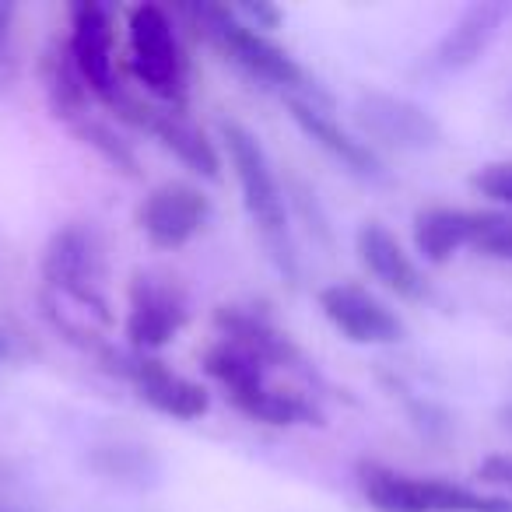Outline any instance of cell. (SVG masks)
<instances>
[{"label": "cell", "mask_w": 512, "mask_h": 512, "mask_svg": "<svg viewBox=\"0 0 512 512\" xmlns=\"http://www.w3.org/2000/svg\"><path fill=\"white\" fill-rule=\"evenodd\" d=\"M221 141H225L228 162H232L235 183L242 193V207H246L249 221L264 239V249L271 256V264L288 285H299V253H295L292 239V221H288V197L281 186L278 172L271 165V155L260 144V137L249 127L235 120L221 123Z\"/></svg>", "instance_id": "1"}, {"label": "cell", "mask_w": 512, "mask_h": 512, "mask_svg": "<svg viewBox=\"0 0 512 512\" xmlns=\"http://www.w3.org/2000/svg\"><path fill=\"white\" fill-rule=\"evenodd\" d=\"M190 25L197 29V36H204L214 50L225 60H232L242 74H249L253 81L267 88H281L285 95H299V99H313L330 106L327 92L309 78V71L271 36L249 29L235 18L232 4H214V0H197V4H186L179 8Z\"/></svg>", "instance_id": "2"}, {"label": "cell", "mask_w": 512, "mask_h": 512, "mask_svg": "<svg viewBox=\"0 0 512 512\" xmlns=\"http://www.w3.org/2000/svg\"><path fill=\"white\" fill-rule=\"evenodd\" d=\"M43 281L60 302L78 306L85 320H95L99 327L113 323L106 288V253H102V239L92 225L71 221L50 235L43 249Z\"/></svg>", "instance_id": "3"}, {"label": "cell", "mask_w": 512, "mask_h": 512, "mask_svg": "<svg viewBox=\"0 0 512 512\" xmlns=\"http://www.w3.org/2000/svg\"><path fill=\"white\" fill-rule=\"evenodd\" d=\"M358 484L376 512H512V498L498 491H474L442 477L404 474L383 463H362Z\"/></svg>", "instance_id": "4"}, {"label": "cell", "mask_w": 512, "mask_h": 512, "mask_svg": "<svg viewBox=\"0 0 512 512\" xmlns=\"http://www.w3.org/2000/svg\"><path fill=\"white\" fill-rule=\"evenodd\" d=\"M127 50L134 78L169 109H183L186 95H190V60H186L169 11L158 4L130 8Z\"/></svg>", "instance_id": "5"}, {"label": "cell", "mask_w": 512, "mask_h": 512, "mask_svg": "<svg viewBox=\"0 0 512 512\" xmlns=\"http://www.w3.org/2000/svg\"><path fill=\"white\" fill-rule=\"evenodd\" d=\"M99 358L113 376L127 379L137 390V397L148 407H155L158 414H169L176 421H197L211 411V397L204 386L172 372L162 358L141 355L130 348H109V344L99 348Z\"/></svg>", "instance_id": "6"}, {"label": "cell", "mask_w": 512, "mask_h": 512, "mask_svg": "<svg viewBox=\"0 0 512 512\" xmlns=\"http://www.w3.org/2000/svg\"><path fill=\"white\" fill-rule=\"evenodd\" d=\"M127 302V344L130 351H141V355H151V351H162L165 344H172L190 320L186 292L162 274H134L127 288Z\"/></svg>", "instance_id": "7"}, {"label": "cell", "mask_w": 512, "mask_h": 512, "mask_svg": "<svg viewBox=\"0 0 512 512\" xmlns=\"http://www.w3.org/2000/svg\"><path fill=\"white\" fill-rule=\"evenodd\" d=\"M355 123L369 141L397 151H435L442 144V123L425 106L404 95L369 88L355 99Z\"/></svg>", "instance_id": "8"}, {"label": "cell", "mask_w": 512, "mask_h": 512, "mask_svg": "<svg viewBox=\"0 0 512 512\" xmlns=\"http://www.w3.org/2000/svg\"><path fill=\"white\" fill-rule=\"evenodd\" d=\"M67 50L78 67L85 88L109 109L123 99V85L116 78L113 57V11L99 0H78L71 4V39Z\"/></svg>", "instance_id": "9"}, {"label": "cell", "mask_w": 512, "mask_h": 512, "mask_svg": "<svg viewBox=\"0 0 512 512\" xmlns=\"http://www.w3.org/2000/svg\"><path fill=\"white\" fill-rule=\"evenodd\" d=\"M207 218H211L207 193L183 179L155 186L137 207V228L155 249H183L204 232Z\"/></svg>", "instance_id": "10"}, {"label": "cell", "mask_w": 512, "mask_h": 512, "mask_svg": "<svg viewBox=\"0 0 512 512\" xmlns=\"http://www.w3.org/2000/svg\"><path fill=\"white\" fill-rule=\"evenodd\" d=\"M116 116L127 123H134L137 130H148L165 151L179 158L190 172L204 179H218L221 176V155L207 134L183 113V109H158V106H148V102L134 99V95L123 92V99L116 102Z\"/></svg>", "instance_id": "11"}, {"label": "cell", "mask_w": 512, "mask_h": 512, "mask_svg": "<svg viewBox=\"0 0 512 512\" xmlns=\"http://www.w3.org/2000/svg\"><path fill=\"white\" fill-rule=\"evenodd\" d=\"M320 309L348 341L355 344H397L404 341V320L369 288L337 281L320 292Z\"/></svg>", "instance_id": "12"}, {"label": "cell", "mask_w": 512, "mask_h": 512, "mask_svg": "<svg viewBox=\"0 0 512 512\" xmlns=\"http://www.w3.org/2000/svg\"><path fill=\"white\" fill-rule=\"evenodd\" d=\"M285 106H288V116L295 120V127H299L316 148H323L330 158H337L348 172H355V176H362V179H372V183L386 176V165H383V158L376 155V148H372L369 141H362V137H355L351 130H344L341 123L330 116V109L323 106V102L285 95Z\"/></svg>", "instance_id": "13"}, {"label": "cell", "mask_w": 512, "mask_h": 512, "mask_svg": "<svg viewBox=\"0 0 512 512\" xmlns=\"http://www.w3.org/2000/svg\"><path fill=\"white\" fill-rule=\"evenodd\" d=\"M214 330L221 334V341L235 344V348L249 351L253 358L271 369V365H281V369H292L306 379H316L313 365L306 362L295 341L285 334V330L274 327L267 316L253 313V309H242V306H218L214 309Z\"/></svg>", "instance_id": "14"}, {"label": "cell", "mask_w": 512, "mask_h": 512, "mask_svg": "<svg viewBox=\"0 0 512 512\" xmlns=\"http://www.w3.org/2000/svg\"><path fill=\"white\" fill-rule=\"evenodd\" d=\"M509 11L512 8L502 4V0H477V4L463 8L460 18L446 29V36L435 43V50H432L435 71L463 74L474 64H481L484 53H488L491 43H495V36L502 32Z\"/></svg>", "instance_id": "15"}, {"label": "cell", "mask_w": 512, "mask_h": 512, "mask_svg": "<svg viewBox=\"0 0 512 512\" xmlns=\"http://www.w3.org/2000/svg\"><path fill=\"white\" fill-rule=\"evenodd\" d=\"M355 249H358V260L365 264V271H369L383 288H390L397 299L414 302L428 292L421 267L414 264L411 253L400 246V239L383 225V221H365L355 235Z\"/></svg>", "instance_id": "16"}, {"label": "cell", "mask_w": 512, "mask_h": 512, "mask_svg": "<svg viewBox=\"0 0 512 512\" xmlns=\"http://www.w3.org/2000/svg\"><path fill=\"white\" fill-rule=\"evenodd\" d=\"M474 239V211L463 207H425L414 214V246L421 260L432 267H446L460 249Z\"/></svg>", "instance_id": "17"}, {"label": "cell", "mask_w": 512, "mask_h": 512, "mask_svg": "<svg viewBox=\"0 0 512 512\" xmlns=\"http://www.w3.org/2000/svg\"><path fill=\"white\" fill-rule=\"evenodd\" d=\"M39 78H43V88H46V102H50L53 116L64 123H78L88 116V88L81 81L78 67L71 60V50L67 43H57L53 39L50 46L43 50V60H39Z\"/></svg>", "instance_id": "18"}, {"label": "cell", "mask_w": 512, "mask_h": 512, "mask_svg": "<svg viewBox=\"0 0 512 512\" xmlns=\"http://www.w3.org/2000/svg\"><path fill=\"white\" fill-rule=\"evenodd\" d=\"M204 372L225 390L232 407L242 404L246 397H253V393H260L264 386H271L267 383V365L228 341H218L214 348H207Z\"/></svg>", "instance_id": "19"}, {"label": "cell", "mask_w": 512, "mask_h": 512, "mask_svg": "<svg viewBox=\"0 0 512 512\" xmlns=\"http://www.w3.org/2000/svg\"><path fill=\"white\" fill-rule=\"evenodd\" d=\"M71 130L78 134V141L85 144V148H92L95 155H99L102 162H106L113 172H123L127 179H137V176H141V165H137L134 148H130V144L123 141V137L116 134V130L109 127V123L85 116V120L71 123Z\"/></svg>", "instance_id": "20"}, {"label": "cell", "mask_w": 512, "mask_h": 512, "mask_svg": "<svg viewBox=\"0 0 512 512\" xmlns=\"http://www.w3.org/2000/svg\"><path fill=\"white\" fill-rule=\"evenodd\" d=\"M92 467L102 477H113V481L120 477V481H137V484H144L148 477L158 474V463L141 446H99L92 453Z\"/></svg>", "instance_id": "21"}, {"label": "cell", "mask_w": 512, "mask_h": 512, "mask_svg": "<svg viewBox=\"0 0 512 512\" xmlns=\"http://www.w3.org/2000/svg\"><path fill=\"white\" fill-rule=\"evenodd\" d=\"M470 249H477L488 260L512 264V214L505 211H474V239Z\"/></svg>", "instance_id": "22"}, {"label": "cell", "mask_w": 512, "mask_h": 512, "mask_svg": "<svg viewBox=\"0 0 512 512\" xmlns=\"http://www.w3.org/2000/svg\"><path fill=\"white\" fill-rule=\"evenodd\" d=\"M470 186H474L481 197L512 207V162L484 165V169H477L474 176H470Z\"/></svg>", "instance_id": "23"}, {"label": "cell", "mask_w": 512, "mask_h": 512, "mask_svg": "<svg viewBox=\"0 0 512 512\" xmlns=\"http://www.w3.org/2000/svg\"><path fill=\"white\" fill-rule=\"evenodd\" d=\"M15 18H18V4H11V0H0V92L15 81V71H18Z\"/></svg>", "instance_id": "24"}, {"label": "cell", "mask_w": 512, "mask_h": 512, "mask_svg": "<svg viewBox=\"0 0 512 512\" xmlns=\"http://www.w3.org/2000/svg\"><path fill=\"white\" fill-rule=\"evenodd\" d=\"M232 11L242 25L264 32V36L281 25V11L274 8V4H267V0H242V4H232Z\"/></svg>", "instance_id": "25"}, {"label": "cell", "mask_w": 512, "mask_h": 512, "mask_svg": "<svg viewBox=\"0 0 512 512\" xmlns=\"http://www.w3.org/2000/svg\"><path fill=\"white\" fill-rule=\"evenodd\" d=\"M477 477L491 488H498V495L512 498V456L509 453H495L477 467Z\"/></svg>", "instance_id": "26"}, {"label": "cell", "mask_w": 512, "mask_h": 512, "mask_svg": "<svg viewBox=\"0 0 512 512\" xmlns=\"http://www.w3.org/2000/svg\"><path fill=\"white\" fill-rule=\"evenodd\" d=\"M502 418H505V425L512 428V404H509V407H505V411H502Z\"/></svg>", "instance_id": "27"}, {"label": "cell", "mask_w": 512, "mask_h": 512, "mask_svg": "<svg viewBox=\"0 0 512 512\" xmlns=\"http://www.w3.org/2000/svg\"><path fill=\"white\" fill-rule=\"evenodd\" d=\"M0 512H25V509H18V505H0Z\"/></svg>", "instance_id": "28"}, {"label": "cell", "mask_w": 512, "mask_h": 512, "mask_svg": "<svg viewBox=\"0 0 512 512\" xmlns=\"http://www.w3.org/2000/svg\"><path fill=\"white\" fill-rule=\"evenodd\" d=\"M0 355H8V341H4V334H0Z\"/></svg>", "instance_id": "29"}, {"label": "cell", "mask_w": 512, "mask_h": 512, "mask_svg": "<svg viewBox=\"0 0 512 512\" xmlns=\"http://www.w3.org/2000/svg\"><path fill=\"white\" fill-rule=\"evenodd\" d=\"M509 116H512V95H509Z\"/></svg>", "instance_id": "30"}]
</instances>
